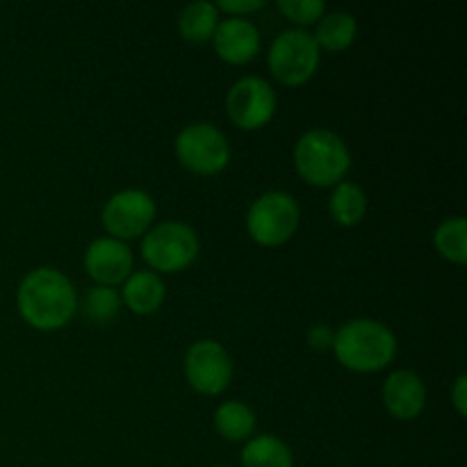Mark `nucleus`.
<instances>
[{
	"instance_id": "nucleus-13",
	"label": "nucleus",
	"mask_w": 467,
	"mask_h": 467,
	"mask_svg": "<svg viewBox=\"0 0 467 467\" xmlns=\"http://www.w3.org/2000/svg\"><path fill=\"white\" fill-rule=\"evenodd\" d=\"M383 406L390 413V418L400 422L418 420L427 409V386L422 377L410 369H395L388 374L383 381Z\"/></svg>"
},
{
	"instance_id": "nucleus-3",
	"label": "nucleus",
	"mask_w": 467,
	"mask_h": 467,
	"mask_svg": "<svg viewBox=\"0 0 467 467\" xmlns=\"http://www.w3.org/2000/svg\"><path fill=\"white\" fill-rule=\"evenodd\" d=\"M295 169L308 185L336 187L351 169V150L337 132L327 128H310L296 140Z\"/></svg>"
},
{
	"instance_id": "nucleus-21",
	"label": "nucleus",
	"mask_w": 467,
	"mask_h": 467,
	"mask_svg": "<svg viewBox=\"0 0 467 467\" xmlns=\"http://www.w3.org/2000/svg\"><path fill=\"white\" fill-rule=\"evenodd\" d=\"M121 295L117 287L94 285L85 296V315L96 324H108L121 310Z\"/></svg>"
},
{
	"instance_id": "nucleus-26",
	"label": "nucleus",
	"mask_w": 467,
	"mask_h": 467,
	"mask_svg": "<svg viewBox=\"0 0 467 467\" xmlns=\"http://www.w3.org/2000/svg\"><path fill=\"white\" fill-rule=\"evenodd\" d=\"M213 467H231V465H213Z\"/></svg>"
},
{
	"instance_id": "nucleus-14",
	"label": "nucleus",
	"mask_w": 467,
	"mask_h": 467,
	"mask_svg": "<svg viewBox=\"0 0 467 467\" xmlns=\"http://www.w3.org/2000/svg\"><path fill=\"white\" fill-rule=\"evenodd\" d=\"M119 295H121V304L132 315L149 317L162 308L164 299H167V285L160 274L150 272V269H140L123 281Z\"/></svg>"
},
{
	"instance_id": "nucleus-22",
	"label": "nucleus",
	"mask_w": 467,
	"mask_h": 467,
	"mask_svg": "<svg viewBox=\"0 0 467 467\" xmlns=\"http://www.w3.org/2000/svg\"><path fill=\"white\" fill-rule=\"evenodd\" d=\"M276 7L299 30H306L308 26H317L319 18L327 14V5L322 0H278Z\"/></svg>"
},
{
	"instance_id": "nucleus-9",
	"label": "nucleus",
	"mask_w": 467,
	"mask_h": 467,
	"mask_svg": "<svg viewBox=\"0 0 467 467\" xmlns=\"http://www.w3.org/2000/svg\"><path fill=\"white\" fill-rule=\"evenodd\" d=\"M185 379L194 392L203 397H219L233 381V358L226 347L217 340H196L185 354Z\"/></svg>"
},
{
	"instance_id": "nucleus-5",
	"label": "nucleus",
	"mask_w": 467,
	"mask_h": 467,
	"mask_svg": "<svg viewBox=\"0 0 467 467\" xmlns=\"http://www.w3.org/2000/svg\"><path fill=\"white\" fill-rule=\"evenodd\" d=\"M301 223V208L287 192H265L246 213V233L260 246H283L295 237Z\"/></svg>"
},
{
	"instance_id": "nucleus-11",
	"label": "nucleus",
	"mask_w": 467,
	"mask_h": 467,
	"mask_svg": "<svg viewBox=\"0 0 467 467\" xmlns=\"http://www.w3.org/2000/svg\"><path fill=\"white\" fill-rule=\"evenodd\" d=\"M82 265L96 285L117 287L123 285V281L135 272V255L126 242L114 237H96L85 249Z\"/></svg>"
},
{
	"instance_id": "nucleus-24",
	"label": "nucleus",
	"mask_w": 467,
	"mask_h": 467,
	"mask_svg": "<svg viewBox=\"0 0 467 467\" xmlns=\"http://www.w3.org/2000/svg\"><path fill=\"white\" fill-rule=\"evenodd\" d=\"M217 5L219 14L226 12L228 16H237V18H246L249 14L260 12L265 7V0H219Z\"/></svg>"
},
{
	"instance_id": "nucleus-19",
	"label": "nucleus",
	"mask_w": 467,
	"mask_h": 467,
	"mask_svg": "<svg viewBox=\"0 0 467 467\" xmlns=\"http://www.w3.org/2000/svg\"><path fill=\"white\" fill-rule=\"evenodd\" d=\"M328 213L337 226H358L368 214V194L363 192V187L351 181L337 182L328 199Z\"/></svg>"
},
{
	"instance_id": "nucleus-4",
	"label": "nucleus",
	"mask_w": 467,
	"mask_h": 467,
	"mask_svg": "<svg viewBox=\"0 0 467 467\" xmlns=\"http://www.w3.org/2000/svg\"><path fill=\"white\" fill-rule=\"evenodd\" d=\"M141 258L155 274L185 272L199 258L201 242L194 228L185 222H158L141 237Z\"/></svg>"
},
{
	"instance_id": "nucleus-16",
	"label": "nucleus",
	"mask_w": 467,
	"mask_h": 467,
	"mask_svg": "<svg viewBox=\"0 0 467 467\" xmlns=\"http://www.w3.org/2000/svg\"><path fill=\"white\" fill-rule=\"evenodd\" d=\"M358 35V21L349 12H327L317 21L313 32V39L319 50L327 53H342L351 48Z\"/></svg>"
},
{
	"instance_id": "nucleus-20",
	"label": "nucleus",
	"mask_w": 467,
	"mask_h": 467,
	"mask_svg": "<svg viewBox=\"0 0 467 467\" xmlns=\"http://www.w3.org/2000/svg\"><path fill=\"white\" fill-rule=\"evenodd\" d=\"M433 244L436 251L445 260L454 265L467 263V222L461 214L445 219L438 223L436 233H433Z\"/></svg>"
},
{
	"instance_id": "nucleus-2",
	"label": "nucleus",
	"mask_w": 467,
	"mask_h": 467,
	"mask_svg": "<svg viewBox=\"0 0 467 467\" xmlns=\"http://www.w3.org/2000/svg\"><path fill=\"white\" fill-rule=\"evenodd\" d=\"M397 337L390 327L369 317L349 319L333 337V356L345 369L356 374H377L397 358Z\"/></svg>"
},
{
	"instance_id": "nucleus-25",
	"label": "nucleus",
	"mask_w": 467,
	"mask_h": 467,
	"mask_svg": "<svg viewBox=\"0 0 467 467\" xmlns=\"http://www.w3.org/2000/svg\"><path fill=\"white\" fill-rule=\"evenodd\" d=\"M450 400H451V406L456 409V413H459L461 418H465L467 415V377L465 374H461V377L454 381V386H451V390H450Z\"/></svg>"
},
{
	"instance_id": "nucleus-12",
	"label": "nucleus",
	"mask_w": 467,
	"mask_h": 467,
	"mask_svg": "<svg viewBox=\"0 0 467 467\" xmlns=\"http://www.w3.org/2000/svg\"><path fill=\"white\" fill-rule=\"evenodd\" d=\"M210 41H213V48L219 59L233 64V67L249 64L263 48V36H260L255 23L237 16L222 18Z\"/></svg>"
},
{
	"instance_id": "nucleus-6",
	"label": "nucleus",
	"mask_w": 467,
	"mask_h": 467,
	"mask_svg": "<svg viewBox=\"0 0 467 467\" xmlns=\"http://www.w3.org/2000/svg\"><path fill=\"white\" fill-rule=\"evenodd\" d=\"M322 50L317 48L313 39V32L290 27L274 36L267 53V67L272 76L285 87H301L319 68Z\"/></svg>"
},
{
	"instance_id": "nucleus-23",
	"label": "nucleus",
	"mask_w": 467,
	"mask_h": 467,
	"mask_svg": "<svg viewBox=\"0 0 467 467\" xmlns=\"http://www.w3.org/2000/svg\"><path fill=\"white\" fill-rule=\"evenodd\" d=\"M333 337H336V331H333L328 324H315V327L308 328L306 333V340H308V347L317 354H327L333 347Z\"/></svg>"
},
{
	"instance_id": "nucleus-7",
	"label": "nucleus",
	"mask_w": 467,
	"mask_h": 467,
	"mask_svg": "<svg viewBox=\"0 0 467 467\" xmlns=\"http://www.w3.org/2000/svg\"><path fill=\"white\" fill-rule=\"evenodd\" d=\"M176 158L196 176H217L231 162L228 137L214 123L196 121L182 128L173 141Z\"/></svg>"
},
{
	"instance_id": "nucleus-15",
	"label": "nucleus",
	"mask_w": 467,
	"mask_h": 467,
	"mask_svg": "<svg viewBox=\"0 0 467 467\" xmlns=\"http://www.w3.org/2000/svg\"><path fill=\"white\" fill-rule=\"evenodd\" d=\"M213 422L219 436L228 442H246L249 438L255 436V427H258L255 410L240 400L219 404L217 410H214Z\"/></svg>"
},
{
	"instance_id": "nucleus-18",
	"label": "nucleus",
	"mask_w": 467,
	"mask_h": 467,
	"mask_svg": "<svg viewBox=\"0 0 467 467\" xmlns=\"http://www.w3.org/2000/svg\"><path fill=\"white\" fill-rule=\"evenodd\" d=\"M219 21H222V16H219L217 5L210 3V0H194V3L185 5L178 14V32L185 41L205 44V41L213 39Z\"/></svg>"
},
{
	"instance_id": "nucleus-17",
	"label": "nucleus",
	"mask_w": 467,
	"mask_h": 467,
	"mask_svg": "<svg viewBox=\"0 0 467 467\" xmlns=\"http://www.w3.org/2000/svg\"><path fill=\"white\" fill-rule=\"evenodd\" d=\"M242 467H295V454L274 433L249 438L240 454Z\"/></svg>"
},
{
	"instance_id": "nucleus-10",
	"label": "nucleus",
	"mask_w": 467,
	"mask_h": 467,
	"mask_svg": "<svg viewBox=\"0 0 467 467\" xmlns=\"http://www.w3.org/2000/svg\"><path fill=\"white\" fill-rule=\"evenodd\" d=\"M276 91L260 76L240 78L226 94V117L240 130L265 128L276 114Z\"/></svg>"
},
{
	"instance_id": "nucleus-8",
	"label": "nucleus",
	"mask_w": 467,
	"mask_h": 467,
	"mask_svg": "<svg viewBox=\"0 0 467 467\" xmlns=\"http://www.w3.org/2000/svg\"><path fill=\"white\" fill-rule=\"evenodd\" d=\"M155 217H158V203L153 196L137 187H128L105 201L100 223L109 237L128 242L144 237L155 223Z\"/></svg>"
},
{
	"instance_id": "nucleus-1",
	"label": "nucleus",
	"mask_w": 467,
	"mask_h": 467,
	"mask_svg": "<svg viewBox=\"0 0 467 467\" xmlns=\"http://www.w3.org/2000/svg\"><path fill=\"white\" fill-rule=\"evenodd\" d=\"M16 308L27 327L53 333L76 317L78 292L64 272L55 267H36L18 283Z\"/></svg>"
}]
</instances>
